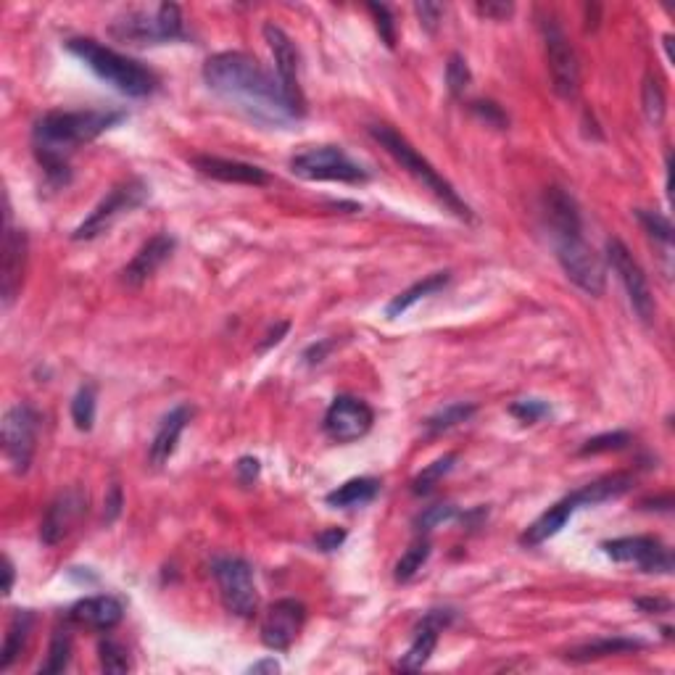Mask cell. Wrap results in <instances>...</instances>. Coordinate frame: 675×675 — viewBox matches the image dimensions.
<instances>
[{"label": "cell", "mask_w": 675, "mask_h": 675, "mask_svg": "<svg viewBox=\"0 0 675 675\" xmlns=\"http://www.w3.org/2000/svg\"><path fill=\"white\" fill-rule=\"evenodd\" d=\"M204 82L209 90L259 122L288 124L298 119L280 80L251 53L222 51L209 56L204 64Z\"/></svg>", "instance_id": "cell-1"}, {"label": "cell", "mask_w": 675, "mask_h": 675, "mask_svg": "<svg viewBox=\"0 0 675 675\" xmlns=\"http://www.w3.org/2000/svg\"><path fill=\"white\" fill-rule=\"evenodd\" d=\"M124 119H127L124 111L103 109L43 114L32 130V146H35L40 167L45 169V177L53 185H66L69 182V156L85 143H93L106 130L117 127Z\"/></svg>", "instance_id": "cell-2"}, {"label": "cell", "mask_w": 675, "mask_h": 675, "mask_svg": "<svg viewBox=\"0 0 675 675\" xmlns=\"http://www.w3.org/2000/svg\"><path fill=\"white\" fill-rule=\"evenodd\" d=\"M66 51L77 56L95 77L109 82L111 88L119 90L122 95L148 98V95H153L156 88H159V77L148 66L130 59V56L111 51V48L101 45L93 37H72V40H66Z\"/></svg>", "instance_id": "cell-3"}, {"label": "cell", "mask_w": 675, "mask_h": 675, "mask_svg": "<svg viewBox=\"0 0 675 675\" xmlns=\"http://www.w3.org/2000/svg\"><path fill=\"white\" fill-rule=\"evenodd\" d=\"M370 135L375 143H380V148H385L388 156L396 159V164H399L401 169H407L409 175L420 182L422 188L430 190V193H433L454 217L465 219V222H472V219H475L472 217L470 206H467L465 201L459 198L457 190H454V185H451L449 180H443V177L438 175V169L433 167V164H430V161L425 159V156H422L401 132H396L393 127H388V124H372Z\"/></svg>", "instance_id": "cell-4"}, {"label": "cell", "mask_w": 675, "mask_h": 675, "mask_svg": "<svg viewBox=\"0 0 675 675\" xmlns=\"http://www.w3.org/2000/svg\"><path fill=\"white\" fill-rule=\"evenodd\" d=\"M111 35L135 45L172 43V40H185V22L177 3H161L151 14L143 8H135L114 19Z\"/></svg>", "instance_id": "cell-5"}, {"label": "cell", "mask_w": 675, "mask_h": 675, "mask_svg": "<svg viewBox=\"0 0 675 675\" xmlns=\"http://www.w3.org/2000/svg\"><path fill=\"white\" fill-rule=\"evenodd\" d=\"M552 238L557 262L562 264L565 275L588 296H602L604 285H607V269H604L602 256L588 246L583 233L552 235Z\"/></svg>", "instance_id": "cell-6"}, {"label": "cell", "mask_w": 675, "mask_h": 675, "mask_svg": "<svg viewBox=\"0 0 675 675\" xmlns=\"http://www.w3.org/2000/svg\"><path fill=\"white\" fill-rule=\"evenodd\" d=\"M291 172L309 182H351V185L370 177L362 164H356L338 146H314L296 153L291 159Z\"/></svg>", "instance_id": "cell-7"}, {"label": "cell", "mask_w": 675, "mask_h": 675, "mask_svg": "<svg viewBox=\"0 0 675 675\" xmlns=\"http://www.w3.org/2000/svg\"><path fill=\"white\" fill-rule=\"evenodd\" d=\"M146 198L148 185L143 180H138V177L119 182V185H114V188L109 190V196L103 198L101 204L90 211V217L82 219L80 225H77V230L72 233V240L98 238V235L106 233L119 217H124V214H130V211H135L138 206L146 204Z\"/></svg>", "instance_id": "cell-8"}, {"label": "cell", "mask_w": 675, "mask_h": 675, "mask_svg": "<svg viewBox=\"0 0 675 675\" xmlns=\"http://www.w3.org/2000/svg\"><path fill=\"white\" fill-rule=\"evenodd\" d=\"M211 573L217 578L219 596L225 610L235 617H254L259 607V594H256L254 570L246 559L240 557H222L211 565Z\"/></svg>", "instance_id": "cell-9"}, {"label": "cell", "mask_w": 675, "mask_h": 675, "mask_svg": "<svg viewBox=\"0 0 675 675\" xmlns=\"http://www.w3.org/2000/svg\"><path fill=\"white\" fill-rule=\"evenodd\" d=\"M37 430H40V414L30 404H16L3 417V451L16 475L30 470L37 449Z\"/></svg>", "instance_id": "cell-10"}, {"label": "cell", "mask_w": 675, "mask_h": 675, "mask_svg": "<svg viewBox=\"0 0 675 675\" xmlns=\"http://www.w3.org/2000/svg\"><path fill=\"white\" fill-rule=\"evenodd\" d=\"M607 262L615 269L620 283H623L625 293H628V301H631L633 312L639 314L641 322H652L654 314H657V304H654L652 288H649V280H646L644 269L641 264L633 259V254L628 251L620 238L607 240Z\"/></svg>", "instance_id": "cell-11"}, {"label": "cell", "mask_w": 675, "mask_h": 675, "mask_svg": "<svg viewBox=\"0 0 675 675\" xmlns=\"http://www.w3.org/2000/svg\"><path fill=\"white\" fill-rule=\"evenodd\" d=\"M541 32H544L546 59H549L554 90L562 98H575L578 90H581V66H578V56H575L573 45H570L567 35L554 19L541 22Z\"/></svg>", "instance_id": "cell-12"}, {"label": "cell", "mask_w": 675, "mask_h": 675, "mask_svg": "<svg viewBox=\"0 0 675 675\" xmlns=\"http://www.w3.org/2000/svg\"><path fill=\"white\" fill-rule=\"evenodd\" d=\"M604 554L623 565H636L641 573H673V554L657 536H625L602 544Z\"/></svg>", "instance_id": "cell-13"}, {"label": "cell", "mask_w": 675, "mask_h": 675, "mask_svg": "<svg viewBox=\"0 0 675 675\" xmlns=\"http://www.w3.org/2000/svg\"><path fill=\"white\" fill-rule=\"evenodd\" d=\"M372 422H375V412L367 401L341 393L335 396L333 404L327 407L322 428H325L327 438L335 443H354L370 433Z\"/></svg>", "instance_id": "cell-14"}, {"label": "cell", "mask_w": 675, "mask_h": 675, "mask_svg": "<svg viewBox=\"0 0 675 675\" xmlns=\"http://www.w3.org/2000/svg\"><path fill=\"white\" fill-rule=\"evenodd\" d=\"M264 40H267L269 51H272V59H275V72L277 80L283 85L288 101L296 109L298 117L306 114V101L304 93H301V82H298V51L293 40L288 37V32L277 24H264Z\"/></svg>", "instance_id": "cell-15"}, {"label": "cell", "mask_w": 675, "mask_h": 675, "mask_svg": "<svg viewBox=\"0 0 675 675\" xmlns=\"http://www.w3.org/2000/svg\"><path fill=\"white\" fill-rule=\"evenodd\" d=\"M306 623V607L298 599H277L269 604L262 617V644L272 652H285L291 649L293 641Z\"/></svg>", "instance_id": "cell-16"}, {"label": "cell", "mask_w": 675, "mask_h": 675, "mask_svg": "<svg viewBox=\"0 0 675 675\" xmlns=\"http://www.w3.org/2000/svg\"><path fill=\"white\" fill-rule=\"evenodd\" d=\"M88 512V494L82 488H66L56 499L51 501V507L45 512L43 525H40V541L45 546L61 544L82 517Z\"/></svg>", "instance_id": "cell-17"}, {"label": "cell", "mask_w": 675, "mask_h": 675, "mask_svg": "<svg viewBox=\"0 0 675 675\" xmlns=\"http://www.w3.org/2000/svg\"><path fill=\"white\" fill-rule=\"evenodd\" d=\"M27 233L11 225V209H6V235H3V269H0V293L3 304L11 306L22 293L24 272H27Z\"/></svg>", "instance_id": "cell-18"}, {"label": "cell", "mask_w": 675, "mask_h": 675, "mask_svg": "<svg viewBox=\"0 0 675 675\" xmlns=\"http://www.w3.org/2000/svg\"><path fill=\"white\" fill-rule=\"evenodd\" d=\"M451 620H454L451 610H430L422 617L420 625L414 628L412 644H409L407 652L401 654L399 670H420L430 660V654L436 652L438 636L443 633V628H449Z\"/></svg>", "instance_id": "cell-19"}, {"label": "cell", "mask_w": 675, "mask_h": 675, "mask_svg": "<svg viewBox=\"0 0 675 675\" xmlns=\"http://www.w3.org/2000/svg\"><path fill=\"white\" fill-rule=\"evenodd\" d=\"M583 507H586V504H583V499H581V491H573V494L565 496V499H559L557 504H552V507L546 509L544 515H538L536 520H533V523L523 530L520 544L530 546V549H533V546H541L544 541L557 536L559 530L570 523V517H573L575 512Z\"/></svg>", "instance_id": "cell-20"}, {"label": "cell", "mask_w": 675, "mask_h": 675, "mask_svg": "<svg viewBox=\"0 0 675 675\" xmlns=\"http://www.w3.org/2000/svg\"><path fill=\"white\" fill-rule=\"evenodd\" d=\"M124 617V604L117 596H88L66 612V623L85 625L93 631H114Z\"/></svg>", "instance_id": "cell-21"}, {"label": "cell", "mask_w": 675, "mask_h": 675, "mask_svg": "<svg viewBox=\"0 0 675 675\" xmlns=\"http://www.w3.org/2000/svg\"><path fill=\"white\" fill-rule=\"evenodd\" d=\"M193 167L201 172V175L211 177V180L230 182V185H267L269 175L262 167L256 164H246V161L235 159H222V156H196L193 159Z\"/></svg>", "instance_id": "cell-22"}, {"label": "cell", "mask_w": 675, "mask_h": 675, "mask_svg": "<svg viewBox=\"0 0 675 675\" xmlns=\"http://www.w3.org/2000/svg\"><path fill=\"white\" fill-rule=\"evenodd\" d=\"M175 238L167 233H159L153 235L148 243H143V248H140L138 254L132 256V262L124 267L122 277L124 283L130 285H143L151 275H156L159 272V267L164 262H167L169 256H172V251H175Z\"/></svg>", "instance_id": "cell-23"}, {"label": "cell", "mask_w": 675, "mask_h": 675, "mask_svg": "<svg viewBox=\"0 0 675 675\" xmlns=\"http://www.w3.org/2000/svg\"><path fill=\"white\" fill-rule=\"evenodd\" d=\"M544 214L552 235L583 233L581 206L565 188H549L544 193Z\"/></svg>", "instance_id": "cell-24"}, {"label": "cell", "mask_w": 675, "mask_h": 675, "mask_svg": "<svg viewBox=\"0 0 675 675\" xmlns=\"http://www.w3.org/2000/svg\"><path fill=\"white\" fill-rule=\"evenodd\" d=\"M190 417H193V407L180 404V407L172 409V412L161 420L159 430H156V436H153L151 441V449H148V462H151L153 467L167 465L169 457L175 454L177 441H180L182 430H185V425L190 422Z\"/></svg>", "instance_id": "cell-25"}, {"label": "cell", "mask_w": 675, "mask_h": 675, "mask_svg": "<svg viewBox=\"0 0 675 675\" xmlns=\"http://www.w3.org/2000/svg\"><path fill=\"white\" fill-rule=\"evenodd\" d=\"M32 625H35V615H32L30 610L14 612L11 623H8V633H6V641H3V649H0V670H3V673L11 670V665H14V662L22 657L24 649H27V644H30Z\"/></svg>", "instance_id": "cell-26"}, {"label": "cell", "mask_w": 675, "mask_h": 675, "mask_svg": "<svg viewBox=\"0 0 675 675\" xmlns=\"http://www.w3.org/2000/svg\"><path fill=\"white\" fill-rule=\"evenodd\" d=\"M449 280H451L449 269H443V272H433V275L422 277L420 283L409 285L407 291H401L399 296L393 298L391 304L385 306V314H388L391 320H393V317H401V314L407 312V309H412L417 301H422V298H428V296H433V293L443 291V288L449 285Z\"/></svg>", "instance_id": "cell-27"}, {"label": "cell", "mask_w": 675, "mask_h": 675, "mask_svg": "<svg viewBox=\"0 0 675 675\" xmlns=\"http://www.w3.org/2000/svg\"><path fill=\"white\" fill-rule=\"evenodd\" d=\"M380 494V480L378 478H354L346 480L343 486L325 496V501L333 509H354L370 504L375 496Z\"/></svg>", "instance_id": "cell-28"}, {"label": "cell", "mask_w": 675, "mask_h": 675, "mask_svg": "<svg viewBox=\"0 0 675 675\" xmlns=\"http://www.w3.org/2000/svg\"><path fill=\"white\" fill-rule=\"evenodd\" d=\"M644 649V644L636 639H625V636H612V639H596L588 641L583 646H575L567 652V660L570 662H591V660H604V657H615V654H628L639 652Z\"/></svg>", "instance_id": "cell-29"}, {"label": "cell", "mask_w": 675, "mask_h": 675, "mask_svg": "<svg viewBox=\"0 0 675 675\" xmlns=\"http://www.w3.org/2000/svg\"><path fill=\"white\" fill-rule=\"evenodd\" d=\"M636 219L644 227V233L649 235L654 246H660L662 259L668 262L673 259V225H670L668 217H662L660 211H646V209H636Z\"/></svg>", "instance_id": "cell-30"}, {"label": "cell", "mask_w": 675, "mask_h": 675, "mask_svg": "<svg viewBox=\"0 0 675 675\" xmlns=\"http://www.w3.org/2000/svg\"><path fill=\"white\" fill-rule=\"evenodd\" d=\"M72 660V633L69 628H56L51 636V646H48V657L40 665V673H64Z\"/></svg>", "instance_id": "cell-31"}, {"label": "cell", "mask_w": 675, "mask_h": 675, "mask_svg": "<svg viewBox=\"0 0 675 675\" xmlns=\"http://www.w3.org/2000/svg\"><path fill=\"white\" fill-rule=\"evenodd\" d=\"M641 106H644V117L652 127H660L665 122V111H668V101H665V90H662L660 80H654L652 74L644 80L641 88Z\"/></svg>", "instance_id": "cell-32"}, {"label": "cell", "mask_w": 675, "mask_h": 675, "mask_svg": "<svg viewBox=\"0 0 675 675\" xmlns=\"http://www.w3.org/2000/svg\"><path fill=\"white\" fill-rule=\"evenodd\" d=\"M430 557V541L428 538H417L412 546H409L407 552L401 554V559L396 562V581L399 583H409L414 578V575L420 573L422 565L428 562Z\"/></svg>", "instance_id": "cell-33"}, {"label": "cell", "mask_w": 675, "mask_h": 675, "mask_svg": "<svg viewBox=\"0 0 675 675\" xmlns=\"http://www.w3.org/2000/svg\"><path fill=\"white\" fill-rule=\"evenodd\" d=\"M475 412H478L475 404H449V407H443L441 412H436L433 417L425 420L428 436H438V433H446V430L457 428L459 422H467Z\"/></svg>", "instance_id": "cell-34"}, {"label": "cell", "mask_w": 675, "mask_h": 675, "mask_svg": "<svg viewBox=\"0 0 675 675\" xmlns=\"http://www.w3.org/2000/svg\"><path fill=\"white\" fill-rule=\"evenodd\" d=\"M95 407H98V391H95V385H82L72 401V420L77 425V430H85V433L93 430Z\"/></svg>", "instance_id": "cell-35"}, {"label": "cell", "mask_w": 675, "mask_h": 675, "mask_svg": "<svg viewBox=\"0 0 675 675\" xmlns=\"http://www.w3.org/2000/svg\"><path fill=\"white\" fill-rule=\"evenodd\" d=\"M454 462H457V454H446V457L436 459L433 465L425 467V470H422L420 475L412 480V494H417V496L430 494V491L441 483L443 475H449Z\"/></svg>", "instance_id": "cell-36"}, {"label": "cell", "mask_w": 675, "mask_h": 675, "mask_svg": "<svg viewBox=\"0 0 675 675\" xmlns=\"http://www.w3.org/2000/svg\"><path fill=\"white\" fill-rule=\"evenodd\" d=\"M98 660H101V670H106V673H130L132 670L130 652L114 639L98 644Z\"/></svg>", "instance_id": "cell-37"}, {"label": "cell", "mask_w": 675, "mask_h": 675, "mask_svg": "<svg viewBox=\"0 0 675 675\" xmlns=\"http://www.w3.org/2000/svg\"><path fill=\"white\" fill-rule=\"evenodd\" d=\"M628 443H631V433H625V430H612V433H602V436L588 438L578 454H581V457H588V454H607V451L625 449Z\"/></svg>", "instance_id": "cell-38"}, {"label": "cell", "mask_w": 675, "mask_h": 675, "mask_svg": "<svg viewBox=\"0 0 675 675\" xmlns=\"http://www.w3.org/2000/svg\"><path fill=\"white\" fill-rule=\"evenodd\" d=\"M470 82L472 74L465 56H462V53H451L449 64H446V85H449V93L454 95V98L465 95V90L470 88Z\"/></svg>", "instance_id": "cell-39"}, {"label": "cell", "mask_w": 675, "mask_h": 675, "mask_svg": "<svg viewBox=\"0 0 675 675\" xmlns=\"http://www.w3.org/2000/svg\"><path fill=\"white\" fill-rule=\"evenodd\" d=\"M509 414L517 417L520 422H525V425H533V422L549 417V414H552V407L541 399H520L509 407Z\"/></svg>", "instance_id": "cell-40"}, {"label": "cell", "mask_w": 675, "mask_h": 675, "mask_svg": "<svg viewBox=\"0 0 675 675\" xmlns=\"http://www.w3.org/2000/svg\"><path fill=\"white\" fill-rule=\"evenodd\" d=\"M367 11L375 16V27H378L380 37H383V43L388 45V48H393V45H396V22H393L391 8L378 6V3H370Z\"/></svg>", "instance_id": "cell-41"}, {"label": "cell", "mask_w": 675, "mask_h": 675, "mask_svg": "<svg viewBox=\"0 0 675 675\" xmlns=\"http://www.w3.org/2000/svg\"><path fill=\"white\" fill-rule=\"evenodd\" d=\"M454 515H457V509L451 507V504H436V507H428L420 517H417V530H420V533H428V530L438 528L441 523H449Z\"/></svg>", "instance_id": "cell-42"}, {"label": "cell", "mask_w": 675, "mask_h": 675, "mask_svg": "<svg viewBox=\"0 0 675 675\" xmlns=\"http://www.w3.org/2000/svg\"><path fill=\"white\" fill-rule=\"evenodd\" d=\"M470 109L475 117H480L486 124H494V127H499V130H504L509 124L507 114L501 111V106H496L494 101H475L470 103Z\"/></svg>", "instance_id": "cell-43"}, {"label": "cell", "mask_w": 675, "mask_h": 675, "mask_svg": "<svg viewBox=\"0 0 675 675\" xmlns=\"http://www.w3.org/2000/svg\"><path fill=\"white\" fill-rule=\"evenodd\" d=\"M483 19H491V22H507L509 16L515 14V6L512 3H504V0H486V3H478L475 6Z\"/></svg>", "instance_id": "cell-44"}, {"label": "cell", "mask_w": 675, "mask_h": 675, "mask_svg": "<svg viewBox=\"0 0 675 675\" xmlns=\"http://www.w3.org/2000/svg\"><path fill=\"white\" fill-rule=\"evenodd\" d=\"M414 11L420 16V24L428 32H436L443 19V6L438 3H414Z\"/></svg>", "instance_id": "cell-45"}, {"label": "cell", "mask_w": 675, "mask_h": 675, "mask_svg": "<svg viewBox=\"0 0 675 675\" xmlns=\"http://www.w3.org/2000/svg\"><path fill=\"white\" fill-rule=\"evenodd\" d=\"M343 541H346V530L327 528L322 530L320 536L314 538V546H317L320 552H335V549H341Z\"/></svg>", "instance_id": "cell-46"}, {"label": "cell", "mask_w": 675, "mask_h": 675, "mask_svg": "<svg viewBox=\"0 0 675 675\" xmlns=\"http://www.w3.org/2000/svg\"><path fill=\"white\" fill-rule=\"evenodd\" d=\"M124 507V496H122V486L119 483H114V486L109 488V494H106V509H103V520L106 523H114L119 517V512H122Z\"/></svg>", "instance_id": "cell-47"}, {"label": "cell", "mask_w": 675, "mask_h": 675, "mask_svg": "<svg viewBox=\"0 0 675 675\" xmlns=\"http://www.w3.org/2000/svg\"><path fill=\"white\" fill-rule=\"evenodd\" d=\"M235 470H238V478L243 486H251L256 478H259V459L254 457H243L238 459V465H235Z\"/></svg>", "instance_id": "cell-48"}, {"label": "cell", "mask_w": 675, "mask_h": 675, "mask_svg": "<svg viewBox=\"0 0 675 675\" xmlns=\"http://www.w3.org/2000/svg\"><path fill=\"white\" fill-rule=\"evenodd\" d=\"M636 607L646 615H660V612L670 610L668 599H636Z\"/></svg>", "instance_id": "cell-49"}, {"label": "cell", "mask_w": 675, "mask_h": 675, "mask_svg": "<svg viewBox=\"0 0 675 675\" xmlns=\"http://www.w3.org/2000/svg\"><path fill=\"white\" fill-rule=\"evenodd\" d=\"M327 349H333V341H325V343H320V346H317V343H314L312 349L306 351V362L309 364H320L322 359H325V354H327Z\"/></svg>", "instance_id": "cell-50"}, {"label": "cell", "mask_w": 675, "mask_h": 675, "mask_svg": "<svg viewBox=\"0 0 675 675\" xmlns=\"http://www.w3.org/2000/svg\"><path fill=\"white\" fill-rule=\"evenodd\" d=\"M3 575H6V581H3V594H11L14 591V581H16V567L11 562V557L3 559Z\"/></svg>", "instance_id": "cell-51"}, {"label": "cell", "mask_w": 675, "mask_h": 675, "mask_svg": "<svg viewBox=\"0 0 675 675\" xmlns=\"http://www.w3.org/2000/svg\"><path fill=\"white\" fill-rule=\"evenodd\" d=\"M280 670V665H277L275 660H262V662H254L251 668H248V673H277Z\"/></svg>", "instance_id": "cell-52"}, {"label": "cell", "mask_w": 675, "mask_h": 675, "mask_svg": "<svg viewBox=\"0 0 675 675\" xmlns=\"http://www.w3.org/2000/svg\"><path fill=\"white\" fill-rule=\"evenodd\" d=\"M288 333V322H283V325H277V330L275 333H269L267 335V341L262 343V346H259V349H269V346H272V343H280L283 341V335Z\"/></svg>", "instance_id": "cell-53"}]
</instances>
